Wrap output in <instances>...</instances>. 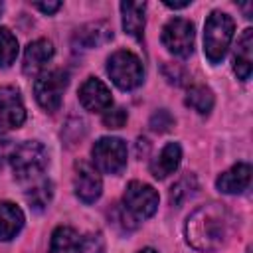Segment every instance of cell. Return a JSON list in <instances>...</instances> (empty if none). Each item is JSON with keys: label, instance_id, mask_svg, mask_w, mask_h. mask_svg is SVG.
<instances>
[{"label": "cell", "instance_id": "1", "mask_svg": "<svg viewBox=\"0 0 253 253\" xmlns=\"http://www.w3.org/2000/svg\"><path fill=\"white\" fill-rule=\"evenodd\" d=\"M186 241L204 253L219 251L229 237V213L221 204L194 210L186 219Z\"/></svg>", "mask_w": 253, "mask_h": 253}, {"label": "cell", "instance_id": "2", "mask_svg": "<svg viewBox=\"0 0 253 253\" xmlns=\"http://www.w3.org/2000/svg\"><path fill=\"white\" fill-rule=\"evenodd\" d=\"M235 24L225 12L213 10L204 26V53L211 63H219L231 43Z\"/></svg>", "mask_w": 253, "mask_h": 253}, {"label": "cell", "instance_id": "3", "mask_svg": "<svg viewBox=\"0 0 253 253\" xmlns=\"http://www.w3.org/2000/svg\"><path fill=\"white\" fill-rule=\"evenodd\" d=\"M10 164L18 180H34L43 174L47 166V152L43 144L28 140L14 148V152L10 154Z\"/></svg>", "mask_w": 253, "mask_h": 253}, {"label": "cell", "instance_id": "4", "mask_svg": "<svg viewBox=\"0 0 253 253\" xmlns=\"http://www.w3.org/2000/svg\"><path fill=\"white\" fill-rule=\"evenodd\" d=\"M107 73L113 79V83L123 91H130V89L138 87L144 77L140 59L128 49H119L109 57Z\"/></svg>", "mask_w": 253, "mask_h": 253}, {"label": "cell", "instance_id": "5", "mask_svg": "<svg viewBox=\"0 0 253 253\" xmlns=\"http://www.w3.org/2000/svg\"><path fill=\"white\" fill-rule=\"evenodd\" d=\"M69 83V75L65 69H51L42 73L34 83V95L42 109L47 113H55L61 107L63 91Z\"/></svg>", "mask_w": 253, "mask_h": 253}, {"label": "cell", "instance_id": "6", "mask_svg": "<svg viewBox=\"0 0 253 253\" xmlns=\"http://www.w3.org/2000/svg\"><path fill=\"white\" fill-rule=\"evenodd\" d=\"M93 164L105 174H119L126 166V142L117 136H103L91 148Z\"/></svg>", "mask_w": 253, "mask_h": 253}, {"label": "cell", "instance_id": "7", "mask_svg": "<svg viewBox=\"0 0 253 253\" xmlns=\"http://www.w3.org/2000/svg\"><path fill=\"white\" fill-rule=\"evenodd\" d=\"M123 202H125V210L134 219H146L158 208V192L144 182L132 180L125 188Z\"/></svg>", "mask_w": 253, "mask_h": 253}, {"label": "cell", "instance_id": "8", "mask_svg": "<svg viewBox=\"0 0 253 253\" xmlns=\"http://www.w3.org/2000/svg\"><path fill=\"white\" fill-rule=\"evenodd\" d=\"M194 24L184 18H172L162 28V43L176 57H188L194 51Z\"/></svg>", "mask_w": 253, "mask_h": 253}, {"label": "cell", "instance_id": "9", "mask_svg": "<svg viewBox=\"0 0 253 253\" xmlns=\"http://www.w3.org/2000/svg\"><path fill=\"white\" fill-rule=\"evenodd\" d=\"M26 121V109L16 87L0 89V134L22 126Z\"/></svg>", "mask_w": 253, "mask_h": 253}, {"label": "cell", "instance_id": "10", "mask_svg": "<svg viewBox=\"0 0 253 253\" xmlns=\"http://www.w3.org/2000/svg\"><path fill=\"white\" fill-rule=\"evenodd\" d=\"M73 188H75L77 198L85 204H93L95 200H99V196L103 192V180L99 176V170L95 166H91L89 162L79 160L75 164Z\"/></svg>", "mask_w": 253, "mask_h": 253}, {"label": "cell", "instance_id": "11", "mask_svg": "<svg viewBox=\"0 0 253 253\" xmlns=\"http://www.w3.org/2000/svg\"><path fill=\"white\" fill-rule=\"evenodd\" d=\"M79 101L91 113H105V111H109L113 107V95H111L109 87L97 77H89L81 85Z\"/></svg>", "mask_w": 253, "mask_h": 253}, {"label": "cell", "instance_id": "12", "mask_svg": "<svg viewBox=\"0 0 253 253\" xmlns=\"http://www.w3.org/2000/svg\"><path fill=\"white\" fill-rule=\"evenodd\" d=\"M249 184H251V164L247 162L233 164L215 180L217 190L223 194H241L249 188Z\"/></svg>", "mask_w": 253, "mask_h": 253}, {"label": "cell", "instance_id": "13", "mask_svg": "<svg viewBox=\"0 0 253 253\" xmlns=\"http://www.w3.org/2000/svg\"><path fill=\"white\" fill-rule=\"evenodd\" d=\"M53 57V43L49 40H36V42H30L26 45V51H24V73L26 75H36L40 73L47 61Z\"/></svg>", "mask_w": 253, "mask_h": 253}, {"label": "cell", "instance_id": "14", "mask_svg": "<svg viewBox=\"0 0 253 253\" xmlns=\"http://www.w3.org/2000/svg\"><path fill=\"white\" fill-rule=\"evenodd\" d=\"M233 71L241 81H247L253 71V30L247 28L237 40L233 51Z\"/></svg>", "mask_w": 253, "mask_h": 253}, {"label": "cell", "instance_id": "15", "mask_svg": "<svg viewBox=\"0 0 253 253\" xmlns=\"http://www.w3.org/2000/svg\"><path fill=\"white\" fill-rule=\"evenodd\" d=\"M73 40H75L77 45H81L85 49L99 47V45H105L107 42L113 40V28L107 22H91V24L81 26L75 32Z\"/></svg>", "mask_w": 253, "mask_h": 253}, {"label": "cell", "instance_id": "16", "mask_svg": "<svg viewBox=\"0 0 253 253\" xmlns=\"http://www.w3.org/2000/svg\"><path fill=\"white\" fill-rule=\"evenodd\" d=\"M47 253H85V239L69 225H59L51 233Z\"/></svg>", "mask_w": 253, "mask_h": 253}, {"label": "cell", "instance_id": "17", "mask_svg": "<svg viewBox=\"0 0 253 253\" xmlns=\"http://www.w3.org/2000/svg\"><path fill=\"white\" fill-rule=\"evenodd\" d=\"M146 4L144 2H121V14H123V30L132 36L134 40H142L144 36V24H146Z\"/></svg>", "mask_w": 253, "mask_h": 253}, {"label": "cell", "instance_id": "18", "mask_svg": "<svg viewBox=\"0 0 253 253\" xmlns=\"http://www.w3.org/2000/svg\"><path fill=\"white\" fill-rule=\"evenodd\" d=\"M180 160H182V148L178 142H168L160 152L158 156L150 162V174L158 180L170 176L172 172H176V168L180 166Z\"/></svg>", "mask_w": 253, "mask_h": 253}, {"label": "cell", "instance_id": "19", "mask_svg": "<svg viewBox=\"0 0 253 253\" xmlns=\"http://www.w3.org/2000/svg\"><path fill=\"white\" fill-rule=\"evenodd\" d=\"M24 227V211L12 202H0V241H10Z\"/></svg>", "mask_w": 253, "mask_h": 253}, {"label": "cell", "instance_id": "20", "mask_svg": "<svg viewBox=\"0 0 253 253\" xmlns=\"http://www.w3.org/2000/svg\"><path fill=\"white\" fill-rule=\"evenodd\" d=\"M213 93L210 87L206 85H194L188 89V95H186V105L190 109H194L196 113L200 115H208L211 109H213Z\"/></svg>", "mask_w": 253, "mask_h": 253}, {"label": "cell", "instance_id": "21", "mask_svg": "<svg viewBox=\"0 0 253 253\" xmlns=\"http://www.w3.org/2000/svg\"><path fill=\"white\" fill-rule=\"evenodd\" d=\"M198 190V180L194 174L182 176L172 188H170V204L172 206H182L186 200H190Z\"/></svg>", "mask_w": 253, "mask_h": 253}, {"label": "cell", "instance_id": "22", "mask_svg": "<svg viewBox=\"0 0 253 253\" xmlns=\"http://www.w3.org/2000/svg\"><path fill=\"white\" fill-rule=\"evenodd\" d=\"M51 194H53V190H51V182L40 178L32 188L26 190V200H28L30 206H34L36 210H43V208L49 204Z\"/></svg>", "mask_w": 253, "mask_h": 253}, {"label": "cell", "instance_id": "23", "mask_svg": "<svg viewBox=\"0 0 253 253\" xmlns=\"http://www.w3.org/2000/svg\"><path fill=\"white\" fill-rule=\"evenodd\" d=\"M18 57V40L8 28H0V67H10Z\"/></svg>", "mask_w": 253, "mask_h": 253}, {"label": "cell", "instance_id": "24", "mask_svg": "<svg viewBox=\"0 0 253 253\" xmlns=\"http://www.w3.org/2000/svg\"><path fill=\"white\" fill-rule=\"evenodd\" d=\"M109 217H111L113 225L121 227L123 231H130V229L136 227V219L130 217V213L125 210V206H117V204H115V206L111 208V211H109Z\"/></svg>", "mask_w": 253, "mask_h": 253}, {"label": "cell", "instance_id": "25", "mask_svg": "<svg viewBox=\"0 0 253 253\" xmlns=\"http://www.w3.org/2000/svg\"><path fill=\"white\" fill-rule=\"evenodd\" d=\"M126 123V111L123 107H111L103 115V125L107 128H121Z\"/></svg>", "mask_w": 253, "mask_h": 253}, {"label": "cell", "instance_id": "26", "mask_svg": "<svg viewBox=\"0 0 253 253\" xmlns=\"http://www.w3.org/2000/svg\"><path fill=\"white\" fill-rule=\"evenodd\" d=\"M172 126H174V117L166 109H160L150 117V128L156 132H166Z\"/></svg>", "mask_w": 253, "mask_h": 253}, {"label": "cell", "instance_id": "27", "mask_svg": "<svg viewBox=\"0 0 253 253\" xmlns=\"http://www.w3.org/2000/svg\"><path fill=\"white\" fill-rule=\"evenodd\" d=\"M166 67H168V69H172V73H164V75H166V79H168L170 83L182 85V83H184V69H182V67H178V65H172V63H168Z\"/></svg>", "mask_w": 253, "mask_h": 253}, {"label": "cell", "instance_id": "28", "mask_svg": "<svg viewBox=\"0 0 253 253\" xmlns=\"http://www.w3.org/2000/svg\"><path fill=\"white\" fill-rule=\"evenodd\" d=\"M34 6H36L38 10H42L43 14H53L55 10L61 8V2H36Z\"/></svg>", "mask_w": 253, "mask_h": 253}, {"label": "cell", "instance_id": "29", "mask_svg": "<svg viewBox=\"0 0 253 253\" xmlns=\"http://www.w3.org/2000/svg\"><path fill=\"white\" fill-rule=\"evenodd\" d=\"M188 4H190L188 0H184V2H170V0H166V2H164V6H168V8H174V10H176V8H186Z\"/></svg>", "mask_w": 253, "mask_h": 253}, {"label": "cell", "instance_id": "30", "mask_svg": "<svg viewBox=\"0 0 253 253\" xmlns=\"http://www.w3.org/2000/svg\"><path fill=\"white\" fill-rule=\"evenodd\" d=\"M138 253H156V251H154V249H150V247H144V249H140Z\"/></svg>", "mask_w": 253, "mask_h": 253}, {"label": "cell", "instance_id": "31", "mask_svg": "<svg viewBox=\"0 0 253 253\" xmlns=\"http://www.w3.org/2000/svg\"><path fill=\"white\" fill-rule=\"evenodd\" d=\"M2 8H4V6H2V2H0V14H2Z\"/></svg>", "mask_w": 253, "mask_h": 253}]
</instances>
